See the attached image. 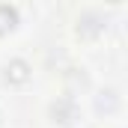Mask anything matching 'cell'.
Masks as SVG:
<instances>
[{"instance_id":"obj_1","label":"cell","mask_w":128,"mask_h":128,"mask_svg":"<svg viewBox=\"0 0 128 128\" xmlns=\"http://www.w3.org/2000/svg\"><path fill=\"white\" fill-rule=\"evenodd\" d=\"M48 116H51L54 122H60V125H72V122L78 119V101L72 96H60L57 101H51Z\"/></svg>"},{"instance_id":"obj_2","label":"cell","mask_w":128,"mask_h":128,"mask_svg":"<svg viewBox=\"0 0 128 128\" xmlns=\"http://www.w3.org/2000/svg\"><path fill=\"white\" fill-rule=\"evenodd\" d=\"M3 78H6V84L21 86V84H27V80H30V66L24 63V60H12V63L3 68Z\"/></svg>"},{"instance_id":"obj_3","label":"cell","mask_w":128,"mask_h":128,"mask_svg":"<svg viewBox=\"0 0 128 128\" xmlns=\"http://www.w3.org/2000/svg\"><path fill=\"white\" fill-rule=\"evenodd\" d=\"M15 24H18V9L9 6V3H0V36L9 33Z\"/></svg>"},{"instance_id":"obj_4","label":"cell","mask_w":128,"mask_h":128,"mask_svg":"<svg viewBox=\"0 0 128 128\" xmlns=\"http://www.w3.org/2000/svg\"><path fill=\"white\" fill-rule=\"evenodd\" d=\"M96 107L101 113H113V110L119 107V96H116L113 90H107V92H101V96L96 98Z\"/></svg>"},{"instance_id":"obj_5","label":"cell","mask_w":128,"mask_h":128,"mask_svg":"<svg viewBox=\"0 0 128 128\" xmlns=\"http://www.w3.org/2000/svg\"><path fill=\"white\" fill-rule=\"evenodd\" d=\"M96 15H86V21H92ZM104 30L101 24H78V36H84V39H96L98 33Z\"/></svg>"}]
</instances>
